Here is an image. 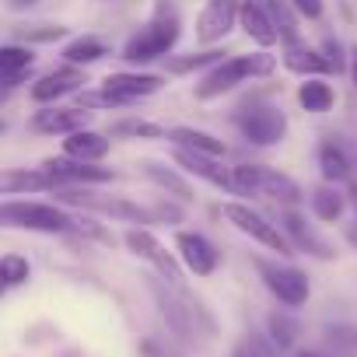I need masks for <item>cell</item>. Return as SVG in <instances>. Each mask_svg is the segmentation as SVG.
Returning a JSON list of instances; mask_svg holds the SVG:
<instances>
[{"label":"cell","mask_w":357,"mask_h":357,"mask_svg":"<svg viewBox=\"0 0 357 357\" xmlns=\"http://www.w3.org/2000/svg\"><path fill=\"white\" fill-rule=\"evenodd\" d=\"M298 105L305 112H329L336 105V91L326 77H305L298 84Z\"/></svg>","instance_id":"obj_26"},{"label":"cell","mask_w":357,"mask_h":357,"mask_svg":"<svg viewBox=\"0 0 357 357\" xmlns=\"http://www.w3.org/2000/svg\"><path fill=\"white\" fill-rule=\"evenodd\" d=\"M29 130L36 133H74L84 130V112L81 109H67V105H39V112H32Z\"/></svg>","instance_id":"obj_20"},{"label":"cell","mask_w":357,"mask_h":357,"mask_svg":"<svg viewBox=\"0 0 357 357\" xmlns=\"http://www.w3.org/2000/svg\"><path fill=\"white\" fill-rule=\"evenodd\" d=\"M235 123H238L242 137L256 147H273L287 137V116L277 105H252L249 112H238Z\"/></svg>","instance_id":"obj_7"},{"label":"cell","mask_w":357,"mask_h":357,"mask_svg":"<svg viewBox=\"0 0 357 357\" xmlns=\"http://www.w3.org/2000/svg\"><path fill=\"white\" fill-rule=\"evenodd\" d=\"M112 137H144V140H158L165 137V130L158 123H147V119H123L112 126Z\"/></svg>","instance_id":"obj_36"},{"label":"cell","mask_w":357,"mask_h":357,"mask_svg":"<svg viewBox=\"0 0 357 357\" xmlns=\"http://www.w3.org/2000/svg\"><path fill=\"white\" fill-rule=\"evenodd\" d=\"M277 70V56L270 53H249V56H228L221 63H214L193 88V95L200 102H211V98H221L228 91H235L238 84H245L249 77H270Z\"/></svg>","instance_id":"obj_2"},{"label":"cell","mask_w":357,"mask_h":357,"mask_svg":"<svg viewBox=\"0 0 357 357\" xmlns=\"http://www.w3.org/2000/svg\"><path fill=\"white\" fill-rule=\"evenodd\" d=\"M175 165L211 183L214 190H225V193H235L231 186V168L221 165V158H211V154H197V151H186V147H175Z\"/></svg>","instance_id":"obj_15"},{"label":"cell","mask_w":357,"mask_h":357,"mask_svg":"<svg viewBox=\"0 0 357 357\" xmlns=\"http://www.w3.org/2000/svg\"><path fill=\"white\" fill-rule=\"evenodd\" d=\"M256 270L266 284V291L284 305V308H301L312 298V280L305 270L291 266V263H273V259H256Z\"/></svg>","instance_id":"obj_4"},{"label":"cell","mask_w":357,"mask_h":357,"mask_svg":"<svg viewBox=\"0 0 357 357\" xmlns=\"http://www.w3.org/2000/svg\"><path fill=\"white\" fill-rule=\"evenodd\" d=\"M280 63H284L291 74H301V77H326V74H329L326 56H322L315 46H308L305 39H291V43H284Z\"/></svg>","instance_id":"obj_19"},{"label":"cell","mask_w":357,"mask_h":357,"mask_svg":"<svg viewBox=\"0 0 357 357\" xmlns=\"http://www.w3.org/2000/svg\"><path fill=\"white\" fill-rule=\"evenodd\" d=\"M74 98H77V109H84V112H88V109H126V105H130L126 98H119V95L105 91V88H91V91L81 88Z\"/></svg>","instance_id":"obj_34"},{"label":"cell","mask_w":357,"mask_h":357,"mask_svg":"<svg viewBox=\"0 0 357 357\" xmlns=\"http://www.w3.org/2000/svg\"><path fill=\"white\" fill-rule=\"evenodd\" d=\"M319 53L326 56V63H329V74H343V70H347V56H343V46H340L336 39H326Z\"/></svg>","instance_id":"obj_39"},{"label":"cell","mask_w":357,"mask_h":357,"mask_svg":"<svg viewBox=\"0 0 357 357\" xmlns=\"http://www.w3.org/2000/svg\"><path fill=\"white\" fill-rule=\"evenodd\" d=\"M144 175L151 178L154 186H161L165 193H172L178 204H193V200H197V197H193V186L186 183V178L178 175L175 168L161 165V161H144Z\"/></svg>","instance_id":"obj_24"},{"label":"cell","mask_w":357,"mask_h":357,"mask_svg":"<svg viewBox=\"0 0 357 357\" xmlns=\"http://www.w3.org/2000/svg\"><path fill=\"white\" fill-rule=\"evenodd\" d=\"M165 137H168L175 147H186V151H197V154H211V158L228 154L225 140H218L214 133L197 130V126H172V130H165Z\"/></svg>","instance_id":"obj_23"},{"label":"cell","mask_w":357,"mask_h":357,"mask_svg":"<svg viewBox=\"0 0 357 357\" xmlns=\"http://www.w3.org/2000/svg\"><path fill=\"white\" fill-rule=\"evenodd\" d=\"M175 252H178V259H183V266L190 273H197V277H211L221 266L218 245L207 235H200V231H178L175 235Z\"/></svg>","instance_id":"obj_13"},{"label":"cell","mask_w":357,"mask_h":357,"mask_svg":"<svg viewBox=\"0 0 357 357\" xmlns=\"http://www.w3.org/2000/svg\"><path fill=\"white\" fill-rule=\"evenodd\" d=\"M102 56H109V46L95 36H81V39L63 46V63H70V67H91Z\"/></svg>","instance_id":"obj_29"},{"label":"cell","mask_w":357,"mask_h":357,"mask_svg":"<svg viewBox=\"0 0 357 357\" xmlns=\"http://www.w3.org/2000/svg\"><path fill=\"white\" fill-rule=\"evenodd\" d=\"M266 340L277 347V354L291 350L294 340H298V322H294V315H287V312H270V315H266Z\"/></svg>","instance_id":"obj_30"},{"label":"cell","mask_w":357,"mask_h":357,"mask_svg":"<svg viewBox=\"0 0 357 357\" xmlns=\"http://www.w3.org/2000/svg\"><path fill=\"white\" fill-rule=\"evenodd\" d=\"M151 214H154L158 221H165V225H168V221H172V225H178V221H183V211H178V207H172V204H158Z\"/></svg>","instance_id":"obj_41"},{"label":"cell","mask_w":357,"mask_h":357,"mask_svg":"<svg viewBox=\"0 0 357 357\" xmlns=\"http://www.w3.org/2000/svg\"><path fill=\"white\" fill-rule=\"evenodd\" d=\"M123 242H126V249H130L133 256L147 259V263L161 273V280H168L172 287L183 284V266H178V259H175V256L154 238L151 228H130V231L123 235Z\"/></svg>","instance_id":"obj_8"},{"label":"cell","mask_w":357,"mask_h":357,"mask_svg":"<svg viewBox=\"0 0 357 357\" xmlns=\"http://www.w3.org/2000/svg\"><path fill=\"white\" fill-rule=\"evenodd\" d=\"M291 8L301 18H308V22H319L322 18V0H291Z\"/></svg>","instance_id":"obj_40"},{"label":"cell","mask_w":357,"mask_h":357,"mask_svg":"<svg viewBox=\"0 0 357 357\" xmlns=\"http://www.w3.org/2000/svg\"><path fill=\"white\" fill-rule=\"evenodd\" d=\"M105 91L126 98V102H137V98H147V95H158L165 88V77L161 74H133V70H116L102 81Z\"/></svg>","instance_id":"obj_17"},{"label":"cell","mask_w":357,"mask_h":357,"mask_svg":"<svg viewBox=\"0 0 357 357\" xmlns=\"http://www.w3.org/2000/svg\"><path fill=\"white\" fill-rule=\"evenodd\" d=\"M39 0H8V8L11 11H29V8H36Z\"/></svg>","instance_id":"obj_44"},{"label":"cell","mask_w":357,"mask_h":357,"mask_svg":"<svg viewBox=\"0 0 357 357\" xmlns=\"http://www.w3.org/2000/svg\"><path fill=\"white\" fill-rule=\"evenodd\" d=\"M347 70H350V81L357 88V46H350V60H347Z\"/></svg>","instance_id":"obj_43"},{"label":"cell","mask_w":357,"mask_h":357,"mask_svg":"<svg viewBox=\"0 0 357 357\" xmlns=\"http://www.w3.org/2000/svg\"><path fill=\"white\" fill-rule=\"evenodd\" d=\"M81 84H84V70H81V67L63 63V67H56V70H50V74L36 77V81H32V88H29V98H32L36 105H56L60 98L77 95V91H81Z\"/></svg>","instance_id":"obj_12"},{"label":"cell","mask_w":357,"mask_h":357,"mask_svg":"<svg viewBox=\"0 0 357 357\" xmlns=\"http://www.w3.org/2000/svg\"><path fill=\"white\" fill-rule=\"evenodd\" d=\"M4 287H8V284H4V280H0V294H4Z\"/></svg>","instance_id":"obj_48"},{"label":"cell","mask_w":357,"mask_h":357,"mask_svg":"<svg viewBox=\"0 0 357 357\" xmlns=\"http://www.w3.org/2000/svg\"><path fill=\"white\" fill-rule=\"evenodd\" d=\"M151 294H154V301H158V312H161V319H165V326L172 329V336L178 340V343H193V336H197V322H193V312H190V305H186V294L183 291H168L165 284H151Z\"/></svg>","instance_id":"obj_10"},{"label":"cell","mask_w":357,"mask_h":357,"mask_svg":"<svg viewBox=\"0 0 357 357\" xmlns=\"http://www.w3.org/2000/svg\"><path fill=\"white\" fill-rule=\"evenodd\" d=\"M259 193L270 197V200H277V204H284V207H298V204H301V186L294 183L291 175L277 172V168H263V175H259Z\"/></svg>","instance_id":"obj_25"},{"label":"cell","mask_w":357,"mask_h":357,"mask_svg":"<svg viewBox=\"0 0 357 357\" xmlns=\"http://www.w3.org/2000/svg\"><path fill=\"white\" fill-rule=\"evenodd\" d=\"M221 214H225V221L228 225H235L242 235H249L252 242H259L263 249H270V252H277V256H291L294 249H291V242L284 238V231L277 228V225H270V218L266 214H259L256 207H249V204H238V200H228L225 207H221Z\"/></svg>","instance_id":"obj_5"},{"label":"cell","mask_w":357,"mask_h":357,"mask_svg":"<svg viewBox=\"0 0 357 357\" xmlns=\"http://www.w3.org/2000/svg\"><path fill=\"white\" fill-rule=\"evenodd\" d=\"M294 357H319V354H312V350H294Z\"/></svg>","instance_id":"obj_47"},{"label":"cell","mask_w":357,"mask_h":357,"mask_svg":"<svg viewBox=\"0 0 357 357\" xmlns=\"http://www.w3.org/2000/svg\"><path fill=\"white\" fill-rule=\"evenodd\" d=\"M221 60H225L221 50L190 53V56H172V60H168V70H172V74H190V70H200V67H214V63H221Z\"/></svg>","instance_id":"obj_33"},{"label":"cell","mask_w":357,"mask_h":357,"mask_svg":"<svg viewBox=\"0 0 357 357\" xmlns=\"http://www.w3.org/2000/svg\"><path fill=\"white\" fill-rule=\"evenodd\" d=\"M259 175H263V165H235L231 168V186L238 197H256L259 193Z\"/></svg>","instance_id":"obj_35"},{"label":"cell","mask_w":357,"mask_h":357,"mask_svg":"<svg viewBox=\"0 0 357 357\" xmlns=\"http://www.w3.org/2000/svg\"><path fill=\"white\" fill-rule=\"evenodd\" d=\"M178 36H183V25H178L175 8L168 4V0H158L151 22H147L137 36L126 39V46H123V60H130V63H151V60H161V56L172 53V46L178 43Z\"/></svg>","instance_id":"obj_1"},{"label":"cell","mask_w":357,"mask_h":357,"mask_svg":"<svg viewBox=\"0 0 357 357\" xmlns=\"http://www.w3.org/2000/svg\"><path fill=\"white\" fill-rule=\"evenodd\" d=\"M343 211H347V193H340L336 186H319L315 193H312V214L322 221V225H336L340 218H343Z\"/></svg>","instance_id":"obj_28"},{"label":"cell","mask_w":357,"mask_h":357,"mask_svg":"<svg viewBox=\"0 0 357 357\" xmlns=\"http://www.w3.org/2000/svg\"><path fill=\"white\" fill-rule=\"evenodd\" d=\"M70 235H81V238H88V242H102V245H116V235L109 231V228H102L95 218H74V228H70Z\"/></svg>","instance_id":"obj_37"},{"label":"cell","mask_w":357,"mask_h":357,"mask_svg":"<svg viewBox=\"0 0 357 357\" xmlns=\"http://www.w3.org/2000/svg\"><path fill=\"white\" fill-rule=\"evenodd\" d=\"M263 8H266V15H270V22H273V29H277V36L284 43L301 39L298 36V11L291 8V0H266Z\"/></svg>","instance_id":"obj_31"},{"label":"cell","mask_w":357,"mask_h":357,"mask_svg":"<svg viewBox=\"0 0 357 357\" xmlns=\"http://www.w3.org/2000/svg\"><path fill=\"white\" fill-rule=\"evenodd\" d=\"M43 172L56 186H98V183H112L116 178L112 168H102V165H91V161H74L67 154L63 158H46Z\"/></svg>","instance_id":"obj_9"},{"label":"cell","mask_w":357,"mask_h":357,"mask_svg":"<svg viewBox=\"0 0 357 357\" xmlns=\"http://www.w3.org/2000/svg\"><path fill=\"white\" fill-rule=\"evenodd\" d=\"M280 231H284V238L291 242L294 252H305V256H315V259H336L333 245L322 242V238L312 231V225H308L294 207H284V214H280Z\"/></svg>","instance_id":"obj_14"},{"label":"cell","mask_w":357,"mask_h":357,"mask_svg":"<svg viewBox=\"0 0 357 357\" xmlns=\"http://www.w3.org/2000/svg\"><path fill=\"white\" fill-rule=\"evenodd\" d=\"M0 228H22V231H39V235H70L74 218L60 204L8 200V204H0Z\"/></svg>","instance_id":"obj_3"},{"label":"cell","mask_w":357,"mask_h":357,"mask_svg":"<svg viewBox=\"0 0 357 357\" xmlns=\"http://www.w3.org/2000/svg\"><path fill=\"white\" fill-rule=\"evenodd\" d=\"M109 151H112V140H109L105 133H98V130H88V126L67 133V140H63V154L74 158V161L102 165V161L109 158Z\"/></svg>","instance_id":"obj_21"},{"label":"cell","mask_w":357,"mask_h":357,"mask_svg":"<svg viewBox=\"0 0 357 357\" xmlns=\"http://www.w3.org/2000/svg\"><path fill=\"white\" fill-rule=\"evenodd\" d=\"M53 193H56L63 204H77V207H88V211H98V214L130 221V225H137V228L154 225V214H151L147 207H140V204H133V200H123V197H95V193H88V186H84V190H81V186H56Z\"/></svg>","instance_id":"obj_6"},{"label":"cell","mask_w":357,"mask_h":357,"mask_svg":"<svg viewBox=\"0 0 357 357\" xmlns=\"http://www.w3.org/2000/svg\"><path fill=\"white\" fill-rule=\"evenodd\" d=\"M238 4L242 0H207L200 18H197V43L218 46L228 39V32L238 25Z\"/></svg>","instance_id":"obj_11"},{"label":"cell","mask_w":357,"mask_h":357,"mask_svg":"<svg viewBox=\"0 0 357 357\" xmlns=\"http://www.w3.org/2000/svg\"><path fill=\"white\" fill-rule=\"evenodd\" d=\"M29 277H32V263H29L22 252L0 256V280H4L8 287H22Z\"/></svg>","instance_id":"obj_32"},{"label":"cell","mask_w":357,"mask_h":357,"mask_svg":"<svg viewBox=\"0 0 357 357\" xmlns=\"http://www.w3.org/2000/svg\"><path fill=\"white\" fill-rule=\"evenodd\" d=\"M56 183L43 168H0V197H29V193H53Z\"/></svg>","instance_id":"obj_16"},{"label":"cell","mask_w":357,"mask_h":357,"mask_svg":"<svg viewBox=\"0 0 357 357\" xmlns=\"http://www.w3.org/2000/svg\"><path fill=\"white\" fill-rule=\"evenodd\" d=\"M238 29L263 50L280 43V36H277V29H273V22H270V15H266V8L259 4V0H242L238 4Z\"/></svg>","instance_id":"obj_18"},{"label":"cell","mask_w":357,"mask_h":357,"mask_svg":"<svg viewBox=\"0 0 357 357\" xmlns=\"http://www.w3.org/2000/svg\"><path fill=\"white\" fill-rule=\"evenodd\" d=\"M0 133H4V123H0Z\"/></svg>","instance_id":"obj_49"},{"label":"cell","mask_w":357,"mask_h":357,"mask_svg":"<svg viewBox=\"0 0 357 357\" xmlns=\"http://www.w3.org/2000/svg\"><path fill=\"white\" fill-rule=\"evenodd\" d=\"M36 67V53L32 46H22V43H11V46H0V84L4 88H15L29 77V70Z\"/></svg>","instance_id":"obj_22"},{"label":"cell","mask_w":357,"mask_h":357,"mask_svg":"<svg viewBox=\"0 0 357 357\" xmlns=\"http://www.w3.org/2000/svg\"><path fill=\"white\" fill-rule=\"evenodd\" d=\"M347 242L357 249V225H350V228H347Z\"/></svg>","instance_id":"obj_46"},{"label":"cell","mask_w":357,"mask_h":357,"mask_svg":"<svg viewBox=\"0 0 357 357\" xmlns=\"http://www.w3.org/2000/svg\"><path fill=\"white\" fill-rule=\"evenodd\" d=\"M347 204L354 207V214H357V183H350L347 186Z\"/></svg>","instance_id":"obj_45"},{"label":"cell","mask_w":357,"mask_h":357,"mask_svg":"<svg viewBox=\"0 0 357 357\" xmlns=\"http://www.w3.org/2000/svg\"><path fill=\"white\" fill-rule=\"evenodd\" d=\"M319 172H322V178H326L329 186L350 183V158H347V151L336 140H326L319 147Z\"/></svg>","instance_id":"obj_27"},{"label":"cell","mask_w":357,"mask_h":357,"mask_svg":"<svg viewBox=\"0 0 357 357\" xmlns=\"http://www.w3.org/2000/svg\"><path fill=\"white\" fill-rule=\"evenodd\" d=\"M67 36V29H60V25H36V29H22V39L32 46V43H56V39H63Z\"/></svg>","instance_id":"obj_38"},{"label":"cell","mask_w":357,"mask_h":357,"mask_svg":"<svg viewBox=\"0 0 357 357\" xmlns=\"http://www.w3.org/2000/svg\"><path fill=\"white\" fill-rule=\"evenodd\" d=\"M231 357H259V350L252 347V340H245V343H238V347L231 350Z\"/></svg>","instance_id":"obj_42"}]
</instances>
